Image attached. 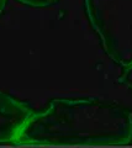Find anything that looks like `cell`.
I'll return each mask as SVG.
<instances>
[{"instance_id": "obj_2", "label": "cell", "mask_w": 132, "mask_h": 148, "mask_svg": "<svg viewBox=\"0 0 132 148\" xmlns=\"http://www.w3.org/2000/svg\"><path fill=\"white\" fill-rule=\"evenodd\" d=\"M106 54L120 67L132 64V0H84Z\"/></svg>"}, {"instance_id": "obj_6", "label": "cell", "mask_w": 132, "mask_h": 148, "mask_svg": "<svg viewBox=\"0 0 132 148\" xmlns=\"http://www.w3.org/2000/svg\"><path fill=\"white\" fill-rule=\"evenodd\" d=\"M5 5H6V0H0V15L5 9Z\"/></svg>"}, {"instance_id": "obj_1", "label": "cell", "mask_w": 132, "mask_h": 148, "mask_svg": "<svg viewBox=\"0 0 132 148\" xmlns=\"http://www.w3.org/2000/svg\"><path fill=\"white\" fill-rule=\"evenodd\" d=\"M16 143L34 146H125L132 142V111L100 99H56L32 114Z\"/></svg>"}, {"instance_id": "obj_4", "label": "cell", "mask_w": 132, "mask_h": 148, "mask_svg": "<svg viewBox=\"0 0 132 148\" xmlns=\"http://www.w3.org/2000/svg\"><path fill=\"white\" fill-rule=\"evenodd\" d=\"M17 1L31 8H48L57 4L60 0H17Z\"/></svg>"}, {"instance_id": "obj_5", "label": "cell", "mask_w": 132, "mask_h": 148, "mask_svg": "<svg viewBox=\"0 0 132 148\" xmlns=\"http://www.w3.org/2000/svg\"><path fill=\"white\" fill-rule=\"evenodd\" d=\"M120 83H122V84L126 85L130 90H132V64H130L129 67H126L125 72L122 73V75L120 77Z\"/></svg>"}, {"instance_id": "obj_3", "label": "cell", "mask_w": 132, "mask_h": 148, "mask_svg": "<svg viewBox=\"0 0 132 148\" xmlns=\"http://www.w3.org/2000/svg\"><path fill=\"white\" fill-rule=\"evenodd\" d=\"M32 114L25 103L0 91V143L15 141Z\"/></svg>"}]
</instances>
